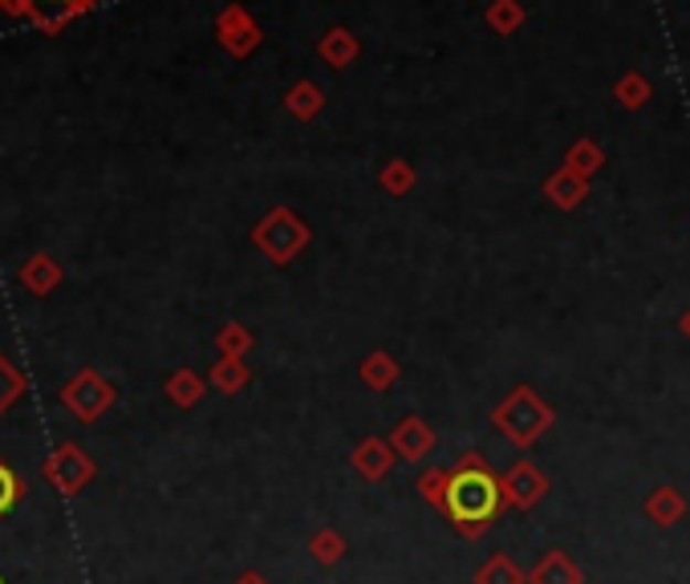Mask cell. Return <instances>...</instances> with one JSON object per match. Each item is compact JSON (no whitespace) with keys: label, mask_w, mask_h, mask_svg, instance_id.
<instances>
[{"label":"cell","mask_w":690,"mask_h":584,"mask_svg":"<svg viewBox=\"0 0 690 584\" xmlns=\"http://www.w3.org/2000/svg\"><path fill=\"white\" fill-rule=\"evenodd\" d=\"M212 385L220 394H240L248 385V365L240 358H220L212 365Z\"/></svg>","instance_id":"e0dca14e"},{"label":"cell","mask_w":690,"mask_h":584,"mask_svg":"<svg viewBox=\"0 0 690 584\" xmlns=\"http://www.w3.org/2000/svg\"><path fill=\"white\" fill-rule=\"evenodd\" d=\"M167 399L176 402V406H195V402L203 399V378L195 370L171 373V382H167Z\"/></svg>","instance_id":"d6986e66"},{"label":"cell","mask_w":690,"mask_h":584,"mask_svg":"<svg viewBox=\"0 0 690 584\" xmlns=\"http://www.w3.org/2000/svg\"><path fill=\"white\" fill-rule=\"evenodd\" d=\"M321 53H326V57H329V62H333V65H346V62H350V53H353V41L338 29L333 38L321 41Z\"/></svg>","instance_id":"484cf974"},{"label":"cell","mask_w":690,"mask_h":584,"mask_svg":"<svg viewBox=\"0 0 690 584\" xmlns=\"http://www.w3.org/2000/svg\"><path fill=\"white\" fill-rule=\"evenodd\" d=\"M614 98L626 106V110H641L646 102L654 98V86H650V77L638 74V70H629V74H622L614 82Z\"/></svg>","instance_id":"4fadbf2b"},{"label":"cell","mask_w":690,"mask_h":584,"mask_svg":"<svg viewBox=\"0 0 690 584\" xmlns=\"http://www.w3.org/2000/svg\"><path fill=\"white\" fill-rule=\"evenodd\" d=\"M45 4H57V9H62V17L74 13V4H70V0H33V9H45ZM82 4H89V0H82Z\"/></svg>","instance_id":"83f0119b"},{"label":"cell","mask_w":690,"mask_h":584,"mask_svg":"<svg viewBox=\"0 0 690 584\" xmlns=\"http://www.w3.org/2000/svg\"><path fill=\"white\" fill-rule=\"evenodd\" d=\"M678 329H682V337H687V341H690V309L682 312V317H678Z\"/></svg>","instance_id":"f546056e"},{"label":"cell","mask_w":690,"mask_h":584,"mask_svg":"<svg viewBox=\"0 0 690 584\" xmlns=\"http://www.w3.org/2000/svg\"><path fill=\"white\" fill-rule=\"evenodd\" d=\"M362 382L370 390H390V385L399 382V361L390 358V353H370L362 361Z\"/></svg>","instance_id":"ac0fdd59"},{"label":"cell","mask_w":690,"mask_h":584,"mask_svg":"<svg viewBox=\"0 0 690 584\" xmlns=\"http://www.w3.org/2000/svg\"><path fill=\"white\" fill-rule=\"evenodd\" d=\"M45 479H50L57 491H65V496H77V491L94 479V463H89V455L77 447V443H65V447L53 450L50 463H45Z\"/></svg>","instance_id":"8992f818"},{"label":"cell","mask_w":690,"mask_h":584,"mask_svg":"<svg viewBox=\"0 0 690 584\" xmlns=\"http://www.w3.org/2000/svg\"><path fill=\"white\" fill-rule=\"evenodd\" d=\"M0 402H9V394H4V390H0Z\"/></svg>","instance_id":"4dcf8cb0"},{"label":"cell","mask_w":690,"mask_h":584,"mask_svg":"<svg viewBox=\"0 0 690 584\" xmlns=\"http://www.w3.org/2000/svg\"><path fill=\"white\" fill-rule=\"evenodd\" d=\"M236 584H268V581H264L261 572H244V576H240Z\"/></svg>","instance_id":"f1b7e54d"},{"label":"cell","mask_w":690,"mask_h":584,"mask_svg":"<svg viewBox=\"0 0 690 584\" xmlns=\"http://www.w3.org/2000/svg\"><path fill=\"white\" fill-rule=\"evenodd\" d=\"M565 167L581 179H593V174L605 167V150L593 142V138H577L573 147L565 150Z\"/></svg>","instance_id":"7c38bea8"},{"label":"cell","mask_w":690,"mask_h":584,"mask_svg":"<svg viewBox=\"0 0 690 584\" xmlns=\"http://www.w3.org/2000/svg\"><path fill=\"white\" fill-rule=\"evenodd\" d=\"M491 423H496V431H500L508 443L528 450L549 435L552 423H556V414H552V406L540 399L532 385H516L512 394L491 411Z\"/></svg>","instance_id":"7a4b0ae2"},{"label":"cell","mask_w":690,"mask_h":584,"mask_svg":"<svg viewBox=\"0 0 690 584\" xmlns=\"http://www.w3.org/2000/svg\"><path fill=\"white\" fill-rule=\"evenodd\" d=\"M500 496H503V508L532 511L540 499L549 496V475L540 471L532 459L512 463V467L500 475Z\"/></svg>","instance_id":"5b68a950"},{"label":"cell","mask_w":690,"mask_h":584,"mask_svg":"<svg viewBox=\"0 0 690 584\" xmlns=\"http://www.w3.org/2000/svg\"><path fill=\"white\" fill-rule=\"evenodd\" d=\"M418 496L427 499L431 508L443 511V499H447V471H443V467H431L427 475H418Z\"/></svg>","instance_id":"603a6c76"},{"label":"cell","mask_w":690,"mask_h":584,"mask_svg":"<svg viewBox=\"0 0 690 584\" xmlns=\"http://www.w3.org/2000/svg\"><path fill=\"white\" fill-rule=\"evenodd\" d=\"M382 187H386L390 195H406V191H411V187H414L411 162H402V159L390 162L386 171H382Z\"/></svg>","instance_id":"cb8c5ba5"},{"label":"cell","mask_w":690,"mask_h":584,"mask_svg":"<svg viewBox=\"0 0 690 584\" xmlns=\"http://www.w3.org/2000/svg\"><path fill=\"white\" fill-rule=\"evenodd\" d=\"M57 280H62V273H57V264H53L50 256H33V261L21 268V285H25L29 293H38V297H45Z\"/></svg>","instance_id":"5bb4252c"},{"label":"cell","mask_w":690,"mask_h":584,"mask_svg":"<svg viewBox=\"0 0 690 584\" xmlns=\"http://www.w3.org/2000/svg\"><path fill=\"white\" fill-rule=\"evenodd\" d=\"M641 511L650 516L658 528H675V523H682L687 520V511H690V503H687V496L678 491V487H670V484H662V487H654L650 496H646V503H641Z\"/></svg>","instance_id":"ba28073f"},{"label":"cell","mask_w":690,"mask_h":584,"mask_svg":"<svg viewBox=\"0 0 690 584\" xmlns=\"http://www.w3.org/2000/svg\"><path fill=\"white\" fill-rule=\"evenodd\" d=\"M17 496H21V479H17V475L9 471L4 463H0V516H4V511L13 508Z\"/></svg>","instance_id":"4316f807"},{"label":"cell","mask_w":690,"mask_h":584,"mask_svg":"<svg viewBox=\"0 0 690 584\" xmlns=\"http://www.w3.org/2000/svg\"><path fill=\"white\" fill-rule=\"evenodd\" d=\"M220 29H224V45H227V50L244 53V50H252V45H256V29L248 25V17L240 13V9H227V13L220 17Z\"/></svg>","instance_id":"2e32d148"},{"label":"cell","mask_w":690,"mask_h":584,"mask_svg":"<svg viewBox=\"0 0 690 584\" xmlns=\"http://www.w3.org/2000/svg\"><path fill=\"white\" fill-rule=\"evenodd\" d=\"M544 195L552 200V208L573 212V208H581L585 195H590V179H581V174H573L569 167H561V171H552L549 179H544Z\"/></svg>","instance_id":"9c48e42d"},{"label":"cell","mask_w":690,"mask_h":584,"mask_svg":"<svg viewBox=\"0 0 690 584\" xmlns=\"http://www.w3.org/2000/svg\"><path fill=\"white\" fill-rule=\"evenodd\" d=\"M309 552H314L317 564H338V560L346 556V535L326 528V532H317L314 540H309Z\"/></svg>","instance_id":"44dd1931"},{"label":"cell","mask_w":690,"mask_h":584,"mask_svg":"<svg viewBox=\"0 0 690 584\" xmlns=\"http://www.w3.org/2000/svg\"><path fill=\"white\" fill-rule=\"evenodd\" d=\"M252 240H256V248H264V256L273 264H289L293 256L309 244V227H305L297 215H289L280 208V212H273L256 232H252Z\"/></svg>","instance_id":"3957f363"},{"label":"cell","mask_w":690,"mask_h":584,"mask_svg":"<svg viewBox=\"0 0 690 584\" xmlns=\"http://www.w3.org/2000/svg\"><path fill=\"white\" fill-rule=\"evenodd\" d=\"M476 584H528V572L516 564L512 556H491L484 569L476 572Z\"/></svg>","instance_id":"9a60e30c"},{"label":"cell","mask_w":690,"mask_h":584,"mask_svg":"<svg viewBox=\"0 0 690 584\" xmlns=\"http://www.w3.org/2000/svg\"><path fill=\"white\" fill-rule=\"evenodd\" d=\"M353 471L362 475V479H370V484H378V479H386L390 463H394V450H390L386 438H362L358 443V450L350 455Z\"/></svg>","instance_id":"30bf717a"},{"label":"cell","mask_w":690,"mask_h":584,"mask_svg":"<svg viewBox=\"0 0 690 584\" xmlns=\"http://www.w3.org/2000/svg\"><path fill=\"white\" fill-rule=\"evenodd\" d=\"M528 584H585V572H581V564H573L569 552H549L528 572Z\"/></svg>","instance_id":"8fae6325"},{"label":"cell","mask_w":690,"mask_h":584,"mask_svg":"<svg viewBox=\"0 0 690 584\" xmlns=\"http://www.w3.org/2000/svg\"><path fill=\"white\" fill-rule=\"evenodd\" d=\"M503 496H500V475L491 471L484 455L467 450L459 467L447 471V499H443V516L459 528V535L479 540L491 523L500 520Z\"/></svg>","instance_id":"6da1fadb"},{"label":"cell","mask_w":690,"mask_h":584,"mask_svg":"<svg viewBox=\"0 0 690 584\" xmlns=\"http://www.w3.org/2000/svg\"><path fill=\"white\" fill-rule=\"evenodd\" d=\"M62 402H65V411L74 414V418H82V423H94V418H102V411H110V406H114V385L106 382L102 373L82 370L74 382L62 390Z\"/></svg>","instance_id":"277c9868"},{"label":"cell","mask_w":690,"mask_h":584,"mask_svg":"<svg viewBox=\"0 0 690 584\" xmlns=\"http://www.w3.org/2000/svg\"><path fill=\"white\" fill-rule=\"evenodd\" d=\"M0 584H4V581H0Z\"/></svg>","instance_id":"1f68e13d"},{"label":"cell","mask_w":690,"mask_h":584,"mask_svg":"<svg viewBox=\"0 0 690 584\" xmlns=\"http://www.w3.org/2000/svg\"><path fill=\"white\" fill-rule=\"evenodd\" d=\"M390 450L406 463H418L423 455L435 450V431H431L418 414H411V418H402V423L394 426V435H390Z\"/></svg>","instance_id":"52a82bcc"},{"label":"cell","mask_w":690,"mask_h":584,"mask_svg":"<svg viewBox=\"0 0 690 584\" xmlns=\"http://www.w3.org/2000/svg\"><path fill=\"white\" fill-rule=\"evenodd\" d=\"M215 346H220V353L224 358H244L252 346V333L244 329V325H224L220 329V337H215Z\"/></svg>","instance_id":"7402d4cb"},{"label":"cell","mask_w":690,"mask_h":584,"mask_svg":"<svg viewBox=\"0 0 690 584\" xmlns=\"http://www.w3.org/2000/svg\"><path fill=\"white\" fill-rule=\"evenodd\" d=\"M488 25L496 29V33H516V29L524 25V4H520V0H491Z\"/></svg>","instance_id":"ffe728a7"},{"label":"cell","mask_w":690,"mask_h":584,"mask_svg":"<svg viewBox=\"0 0 690 584\" xmlns=\"http://www.w3.org/2000/svg\"><path fill=\"white\" fill-rule=\"evenodd\" d=\"M289 110L297 114V118H314L317 110H321V94H317V86H309V82H305V86H297L289 94Z\"/></svg>","instance_id":"d4e9b609"}]
</instances>
